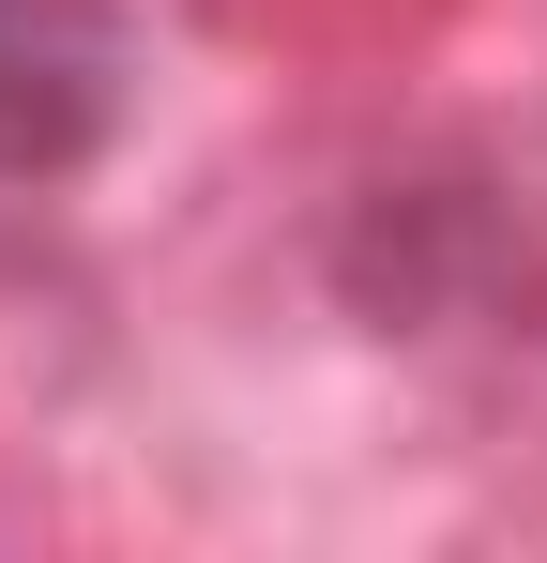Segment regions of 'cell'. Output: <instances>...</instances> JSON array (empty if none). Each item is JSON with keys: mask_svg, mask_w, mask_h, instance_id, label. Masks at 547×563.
I'll return each mask as SVG.
<instances>
[{"mask_svg": "<svg viewBox=\"0 0 547 563\" xmlns=\"http://www.w3.org/2000/svg\"><path fill=\"white\" fill-rule=\"evenodd\" d=\"M122 15L107 0H0V184H77L122 137Z\"/></svg>", "mask_w": 547, "mask_h": 563, "instance_id": "cell-1", "label": "cell"}]
</instances>
